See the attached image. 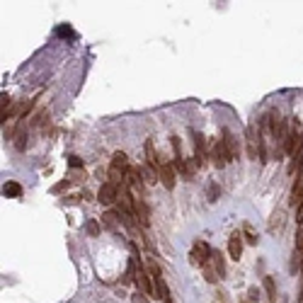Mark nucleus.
Masks as SVG:
<instances>
[{
	"label": "nucleus",
	"instance_id": "6ab92c4d",
	"mask_svg": "<svg viewBox=\"0 0 303 303\" xmlns=\"http://www.w3.org/2000/svg\"><path fill=\"white\" fill-rule=\"evenodd\" d=\"M85 230H88V235H92V238H97V235H100V230H102L100 221H97V219H90L88 223H85Z\"/></svg>",
	"mask_w": 303,
	"mask_h": 303
},
{
	"label": "nucleus",
	"instance_id": "9d476101",
	"mask_svg": "<svg viewBox=\"0 0 303 303\" xmlns=\"http://www.w3.org/2000/svg\"><path fill=\"white\" fill-rule=\"evenodd\" d=\"M221 138H223V146H226V150H228V158H230V160H235V158L240 156V148H238V141H235V136H233L228 129H223Z\"/></svg>",
	"mask_w": 303,
	"mask_h": 303
},
{
	"label": "nucleus",
	"instance_id": "5701e85b",
	"mask_svg": "<svg viewBox=\"0 0 303 303\" xmlns=\"http://www.w3.org/2000/svg\"><path fill=\"white\" fill-rule=\"evenodd\" d=\"M170 143H172L175 158H182V146H180V138H177V136H172V138H170Z\"/></svg>",
	"mask_w": 303,
	"mask_h": 303
},
{
	"label": "nucleus",
	"instance_id": "412c9836",
	"mask_svg": "<svg viewBox=\"0 0 303 303\" xmlns=\"http://www.w3.org/2000/svg\"><path fill=\"white\" fill-rule=\"evenodd\" d=\"M194 172H197V163H194V158H189V160H184V167H182V175L187 177V180H192Z\"/></svg>",
	"mask_w": 303,
	"mask_h": 303
},
{
	"label": "nucleus",
	"instance_id": "b1692460",
	"mask_svg": "<svg viewBox=\"0 0 303 303\" xmlns=\"http://www.w3.org/2000/svg\"><path fill=\"white\" fill-rule=\"evenodd\" d=\"M68 187H71V180H63V182L54 184V187H51V192H54V194H58V192H66Z\"/></svg>",
	"mask_w": 303,
	"mask_h": 303
},
{
	"label": "nucleus",
	"instance_id": "a878e982",
	"mask_svg": "<svg viewBox=\"0 0 303 303\" xmlns=\"http://www.w3.org/2000/svg\"><path fill=\"white\" fill-rule=\"evenodd\" d=\"M219 194H221V189H219V184H209V199H211V202H216V199H219Z\"/></svg>",
	"mask_w": 303,
	"mask_h": 303
},
{
	"label": "nucleus",
	"instance_id": "0eeeda50",
	"mask_svg": "<svg viewBox=\"0 0 303 303\" xmlns=\"http://www.w3.org/2000/svg\"><path fill=\"white\" fill-rule=\"evenodd\" d=\"M119 199V187L112 182H104L100 187V192H97V202L104 204V206H112V204Z\"/></svg>",
	"mask_w": 303,
	"mask_h": 303
},
{
	"label": "nucleus",
	"instance_id": "7c9ffc66",
	"mask_svg": "<svg viewBox=\"0 0 303 303\" xmlns=\"http://www.w3.org/2000/svg\"><path fill=\"white\" fill-rule=\"evenodd\" d=\"M78 199H83V202H90V199H92V194L88 192V189H83V192H80V197H78Z\"/></svg>",
	"mask_w": 303,
	"mask_h": 303
},
{
	"label": "nucleus",
	"instance_id": "a211bd4d",
	"mask_svg": "<svg viewBox=\"0 0 303 303\" xmlns=\"http://www.w3.org/2000/svg\"><path fill=\"white\" fill-rule=\"evenodd\" d=\"M3 192H5V197H12V199H17V197H22V187H19L17 182H5Z\"/></svg>",
	"mask_w": 303,
	"mask_h": 303
},
{
	"label": "nucleus",
	"instance_id": "ddd939ff",
	"mask_svg": "<svg viewBox=\"0 0 303 303\" xmlns=\"http://www.w3.org/2000/svg\"><path fill=\"white\" fill-rule=\"evenodd\" d=\"M301 202H303V172H298L294 180V187H291V206L296 209Z\"/></svg>",
	"mask_w": 303,
	"mask_h": 303
},
{
	"label": "nucleus",
	"instance_id": "9b49d317",
	"mask_svg": "<svg viewBox=\"0 0 303 303\" xmlns=\"http://www.w3.org/2000/svg\"><path fill=\"white\" fill-rule=\"evenodd\" d=\"M160 163H163V160H160V158H158V153H156V146H153V141H150V138H148L146 141V165L150 167V170H160Z\"/></svg>",
	"mask_w": 303,
	"mask_h": 303
},
{
	"label": "nucleus",
	"instance_id": "f3484780",
	"mask_svg": "<svg viewBox=\"0 0 303 303\" xmlns=\"http://www.w3.org/2000/svg\"><path fill=\"white\" fill-rule=\"evenodd\" d=\"M265 291H267V303H274V301H276V284H274V276H265Z\"/></svg>",
	"mask_w": 303,
	"mask_h": 303
},
{
	"label": "nucleus",
	"instance_id": "f257e3e1",
	"mask_svg": "<svg viewBox=\"0 0 303 303\" xmlns=\"http://www.w3.org/2000/svg\"><path fill=\"white\" fill-rule=\"evenodd\" d=\"M148 272H150V279H153L156 298L158 301H165L167 296H170V291H167V284H165V279H163V269H160V265H158V262H150V265H148Z\"/></svg>",
	"mask_w": 303,
	"mask_h": 303
},
{
	"label": "nucleus",
	"instance_id": "2f4dec72",
	"mask_svg": "<svg viewBox=\"0 0 303 303\" xmlns=\"http://www.w3.org/2000/svg\"><path fill=\"white\" fill-rule=\"evenodd\" d=\"M134 301L136 303H148V298H146V294H136L134 296Z\"/></svg>",
	"mask_w": 303,
	"mask_h": 303
},
{
	"label": "nucleus",
	"instance_id": "f03ea898",
	"mask_svg": "<svg viewBox=\"0 0 303 303\" xmlns=\"http://www.w3.org/2000/svg\"><path fill=\"white\" fill-rule=\"evenodd\" d=\"M211 252L213 250L204 243V240H194V248H192V255H189V259H192L194 267H209L211 265Z\"/></svg>",
	"mask_w": 303,
	"mask_h": 303
},
{
	"label": "nucleus",
	"instance_id": "393cba45",
	"mask_svg": "<svg viewBox=\"0 0 303 303\" xmlns=\"http://www.w3.org/2000/svg\"><path fill=\"white\" fill-rule=\"evenodd\" d=\"M245 240H248V245H257V240H259L257 235L250 230V226H245Z\"/></svg>",
	"mask_w": 303,
	"mask_h": 303
},
{
	"label": "nucleus",
	"instance_id": "f8f14e48",
	"mask_svg": "<svg viewBox=\"0 0 303 303\" xmlns=\"http://www.w3.org/2000/svg\"><path fill=\"white\" fill-rule=\"evenodd\" d=\"M284 223H286V211L279 206V209L272 211V219H269V233H279V230L284 228Z\"/></svg>",
	"mask_w": 303,
	"mask_h": 303
},
{
	"label": "nucleus",
	"instance_id": "72a5a7b5",
	"mask_svg": "<svg viewBox=\"0 0 303 303\" xmlns=\"http://www.w3.org/2000/svg\"><path fill=\"white\" fill-rule=\"evenodd\" d=\"M301 303H303V294H301Z\"/></svg>",
	"mask_w": 303,
	"mask_h": 303
},
{
	"label": "nucleus",
	"instance_id": "aec40b11",
	"mask_svg": "<svg viewBox=\"0 0 303 303\" xmlns=\"http://www.w3.org/2000/svg\"><path fill=\"white\" fill-rule=\"evenodd\" d=\"M141 175H143V180H146V184H156V182H160V177H158V172L156 170H150V167H143L141 170Z\"/></svg>",
	"mask_w": 303,
	"mask_h": 303
},
{
	"label": "nucleus",
	"instance_id": "39448f33",
	"mask_svg": "<svg viewBox=\"0 0 303 303\" xmlns=\"http://www.w3.org/2000/svg\"><path fill=\"white\" fill-rule=\"evenodd\" d=\"M194 163H197V167H204L206 165V160H209V150H206V138L202 136V134H197L194 131Z\"/></svg>",
	"mask_w": 303,
	"mask_h": 303
},
{
	"label": "nucleus",
	"instance_id": "dca6fc26",
	"mask_svg": "<svg viewBox=\"0 0 303 303\" xmlns=\"http://www.w3.org/2000/svg\"><path fill=\"white\" fill-rule=\"evenodd\" d=\"M211 267L219 272V276L226 274V257L221 255L219 250H213V252H211Z\"/></svg>",
	"mask_w": 303,
	"mask_h": 303
},
{
	"label": "nucleus",
	"instance_id": "1a4fd4ad",
	"mask_svg": "<svg viewBox=\"0 0 303 303\" xmlns=\"http://www.w3.org/2000/svg\"><path fill=\"white\" fill-rule=\"evenodd\" d=\"M228 255H230V259H235V262H238L240 255H243V233H238V230L228 238Z\"/></svg>",
	"mask_w": 303,
	"mask_h": 303
},
{
	"label": "nucleus",
	"instance_id": "20e7f679",
	"mask_svg": "<svg viewBox=\"0 0 303 303\" xmlns=\"http://www.w3.org/2000/svg\"><path fill=\"white\" fill-rule=\"evenodd\" d=\"M209 158H211V163L219 167V170H223V167L230 163L228 150H226V146H223V138H213V141H211V150H209Z\"/></svg>",
	"mask_w": 303,
	"mask_h": 303
},
{
	"label": "nucleus",
	"instance_id": "c85d7f7f",
	"mask_svg": "<svg viewBox=\"0 0 303 303\" xmlns=\"http://www.w3.org/2000/svg\"><path fill=\"white\" fill-rule=\"evenodd\" d=\"M296 223H298V226H303V202L296 206Z\"/></svg>",
	"mask_w": 303,
	"mask_h": 303
},
{
	"label": "nucleus",
	"instance_id": "4468645a",
	"mask_svg": "<svg viewBox=\"0 0 303 303\" xmlns=\"http://www.w3.org/2000/svg\"><path fill=\"white\" fill-rule=\"evenodd\" d=\"M112 167H117V170H121V172H129L131 165H129V158H126V153H121V150H117L114 156H112Z\"/></svg>",
	"mask_w": 303,
	"mask_h": 303
},
{
	"label": "nucleus",
	"instance_id": "7ed1b4c3",
	"mask_svg": "<svg viewBox=\"0 0 303 303\" xmlns=\"http://www.w3.org/2000/svg\"><path fill=\"white\" fill-rule=\"evenodd\" d=\"M245 141H248V156H250V160H259V148L265 146V138H262L259 126H248Z\"/></svg>",
	"mask_w": 303,
	"mask_h": 303
},
{
	"label": "nucleus",
	"instance_id": "423d86ee",
	"mask_svg": "<svg viewBox=\"0 0 303 303\" xmlns=\"http://www.w3.org/2000/svg\"><path fill=\"white\" fill-rule=\"evenodd\" d=\"M158 177H160V182L165 189H175V184H177V170H175L172 163H160V170H158Z\"/></svg>",
	"mask_w": 303,
	"mask_h": 303
},
{
	"label": "nucleus",
	"instance_id": "f704fd0d",
	"mask_svg": "<svg viewBox=\"0 0 303 303\" xmlns=\"http://www.w3.org/2000/svg\"><path fill=\"white\" fill-rule=\"evenodd\" d=\"M243 303H245V301H243Z\"/></svg>",
	"mask_w": 303,
	"mask_h": 303
},
{
	"label": "nucleus",
	"instance_id": "cd10ccee",
	"mask_svg": "<svg viewBox=\"0 0 303 303\" xmlns=\"http://www.w3.org/2000/svg\"><path fill=\"white\" fill-rule=\"evenodd\" d=\"M71 182H85V170L80 172V170H73L71 172Z\"/></svg>",
	"mask_w": 303,
	"mask_h": 303
},
{
	"label": "nucleus",
	"instance_id": "4be33fe9",
	"mask_svg": "<svg viewBox=\"0 0 303 303\" xmlns=\"http://www.w3.org/2000/svg\"><path fill=\"white\" fill-rule=\"evenodd\" d=\"M15 146H17V150H25V148H27V131H19Z\"/></svg>",
	"mask_w": 303,
	"mask_h": 303
},
{
	"label": "nucleus",
	"instance_id": "473e14b6",
	"mask_svg": "<svg viewBox=\"0 0 303 303\" xmlns=\"http://www.w3.org/2000/svg\"><path fill=\"white\" fill-rule=\"evenodd\" d=\"M165 303H175V301H172V298H170V296H167V298H165Z\"/></svg>",
	"mask_w": 303,
	"mask_h": 303
},
{
	"label": "nucleus",
	"instance_id": "bb28decb",
	"mask_svg": "<svg viewBox=\"0 0 303 303\" xmlns=\"http://www.w3.org/2000/svg\"><path fill=\"white\" fill-rule=\"evenodd\" d=\"M257 301H259V291L252 286V289L248 291V301H245V303H257Z\"/></svg>",
	"mask_w": 303,
	"mask_h": 303
},
{
	"label": "nucleus",
	"instance_id": "c756f323",
	"mask_svg": "<svg viewBox=\"0 0 303 303\" xmlns=\"http://www.w3.org/2000/svg\"><path fill=\"white\" fill-rule=\"evenodd\" d=\"M71 167H73V170H80V167H83V160H80V158H71Z\"/></svg>",
	"mask_w": 303,
	"mask_h": 303
},
{
	"label": "nucleus",
	"instance_id": "2eb2a0df",
	"mask_svg": "<svg viewBox=\"0 0 303 303\" xmlns=\"http://www.w3.org/2000/svg\"><path fill=\"white\" fill-rule=\"evenodd\" d=\"M117 226H119V213H114V211L102 213V228L117 230Z\"/></svg>",
	"mask_w": 303,
	"mask_h": 303
},
{
	"label": "nucleus",
	"instance_id": "6e6552de",
	"mask_svg": "<svg viewBox=\"0 0 303 303\" xmlns=\"http://www.w3.org/2000/svg\"><path fill=\"white\" fill-rule=\"evenodd\" d=\"M134 216H136V223L141 228H148V223H150V211H148V204L143 199H136L134 204Z\"/></svg>",
	"mask_w": 303,
	"mask_h": 303
}]
</instances>
